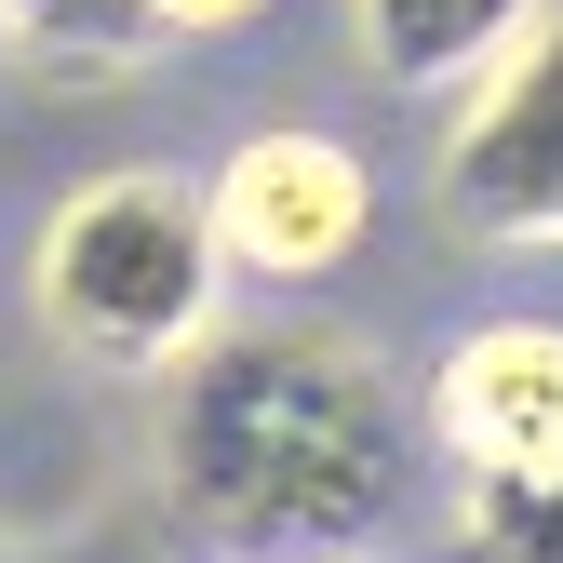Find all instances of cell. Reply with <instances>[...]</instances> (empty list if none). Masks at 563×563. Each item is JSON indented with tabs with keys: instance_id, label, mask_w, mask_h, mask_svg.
I'll use <instances>...</instances> for the list:
<instances>
[{
	"instance_id": "9c48e42d",
	"label": "cell",
	"mask_w": 563,
	"mask_h": 563,
	"mask_svg": "<svg viewBox=\"0 0 563 563\" xmlns=\"http://www.w3.org/2000/svg\"><path fill=\"white\" fill-rule=\"evenodd\" d=\"M148 14H162V41H229V27L282 14V0H148Z\"/></svg>"
},
{
	"instance_id": "3957f363",
	"label": "cell",
	"mask_w": 563,
	"mask_h": 563,
	"mask_svg": "<svg viewBox=\"0 0 563 563\" xmlns=\"http://www.w3.org/2000/svg\"><path fill=\"white\" fill-rule=\"evenodd\" d=\"M430 188H443V229L456 242H497V255H563V14L470 81L443 148H430Z\"/></svg>"
},
{
	"instance_id": "ba28073f",
	"label": "cell",
	"mask_w": 563,
	"mask_h": 563,
	"mask_svg": "<svg viewBox=\"0 0 563 563\" xmlns=\"http://www.w3.org/2000/svg\"><path fill=\"white\" fill-rule=\"evenodd\" d=\"M443 537L456 563H563V470H470Z\"/></svg>"
},
{
	"instance_id": "52a82bcc",
	"label": "cell",
	"mask_w": 563,
	"mask_h": 563,
	"mask_svg": "<svg viewBox=\"0 0 563 563\" xmlns=\"http://www.w3.org/2000/svg\"><path fill=\"white\" fill-rule=\"evenodd\" d=\"M0 41L54 81H134L162 54V14L148 0H0Z\"/></svg>"
},
{
	"instance_id": "6da1fadb",
	"label": "cell",
	"mask_w": 563,
	"mask_h": 563,
	"mask_svg": "<svg viewBox=\"0 0 563 563\" xmlns=\"http://www.w3.org/2000/svg\"><path fill=\"white\" fill-rule=\"evenodd\" d=\"M416 402L335 322L216 335L162 402V497L242 563H335L363 523L402 510Z\"/></svg>"
},
{
	"instance_id": "5b68a950",
	"label": "cell",
	"mask_w": 563,
	"mask_h": 563,
	"mask_svg": "<svg viewBox=\"0 0 563 563\" xmlns=\"http://www.w3.org/2000/svg\"><path fill=\"white\" fill-rule=\"evenodd\" d=\"M416 430L443 443V470H563V322H470L430 389Z\"/></svg>"
},
{
	"instance_id": "277c9868",
	"label": "cell",
	"mask_w": 563,
	"mask_h": 563,
	"mask_svg": "<svg viewBox=\"0 0 563 563\" xmlns=\"http://www.w3.org/2000/svg\"><path fill=\"white\" fill-rule=\"evenodd\" d=\"M201 201H216V242L242 282H282V296H309V282H335L349 255H363L376 229V175L349 134L322 121H255L242 148L201 175Z\"/></svg>"
},
{
	"instance_id": "8992f818",
	"label": "cell",
	"mask_w": 563,
	"mask_h": 563,
	"mask_svg": "<svg viewBox=\"0 0 563 563\" xmlns=\"http://www.w3.org/2000/svg\"><path fill=\"white\" fill-rule=\"evenodd\" d=\"M563 14V0H349V54L389 95H470Z\"/></svg>"
},
{
	"instance_id": "7a4b0ae2",
	"label": "cell",
	"mask_w": 563,
	"mask_h": 563,
	"mask_svg": "<svg viewBox=\"0 0 563 563\" xmlns=\"http://www.w3.org/2000/svg\"><path fill=\"white\" fill-rule=\"evenodd\" d=\"M229 282L242 268L216 242V201L175 162L81 175L27 255V296H41L54 349H81L95 376H188L229 335Z\"/></svg>"
}]
</instances>
